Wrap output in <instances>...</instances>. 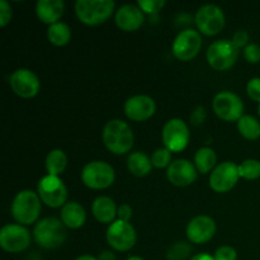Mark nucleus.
<instances>
[{
    "label": "nucleus",
    "instance_id": "obj_37",
    "mask_svg": "<svg viewBox=\"0 0 260 260\" xmlns=\"http://www.w3.org/2000/svg\"><path fill=\"white\" fill-rule=\"evenodd\" d=\"M117 217L121 221H126L128 222L129 218L132 217V208L129 205H121L117 210Z\"/></svg>",
    "mask_w": 260,
    "mask_h": 260
},
{
    "label": "nucleus",
    "instance_id": "obj_39",
    "mask_svg": "<svg viewBox=\"0 0 260 260\" xmlns=\"http://www.w3.org/2000/svg\"><path fill=\"white\" fill-rule=\"evenodd\" d=\"M98 260H116V255H114L112 251H103V253L99 254L98 256Z\"/></svg>",
    "mask_w": 260,
    "mask_h": 260
},
{
    "label": "nucleus",
    "instance_id": "obj_21",
    "mask_svg": "<svg viewBox=\"0 0 260 260\" xmlns=\"http://www.w3.org/2000/svg\"><path fill=\"white\" fill-rule=\"evenodd\" d=\"M116 203L109 197H98L91 205V212L93 216L102 223L114 222V218L117 216Z\"/></svg>",
    "mask_w": 260,
    "mask_h": 260
},
{
    "label": "nucleus",
    "instance_id": "obj_24",
    "mask_svg": "<svg viewBox=\"0 0 260 260\" xmlns=\"http://www.w3.org/2000/svg\"><path fill=\"white\" fill-rule=\"evenodd\" d=\"M217 156H216L215 150L211 147H201L194 155V165L197 170L202 174L210 173L215 168Z\"/></svg>",
    "mask_w": 260,
    "mask_h": 260
},
{
    "label": "nucleus",
    "instance_id": "obj_11",
    "mask_svg": "<svg viewBox=\"0 0 260 260\" xmlns=\"http://www.w3.org/2000/svg\"><path fill=\"white\" fill-rule=\"evenodd\" d=\"M196 24L203 35L215 36L225 25V14L217 5H203L196 14Z\"/></svg>",
    "mask_w": 260,
    "mask_h": 260
},
{
    "label": "nucleus",
    "instance_id": "obj_26",
    "mask_svg": "<svg viewBox=\"0 0 260 260\" xmlns=\"http://www.w3.org/2000/svg\"><path fill=\"white\" fill-rule=\"evenodd\" d=\"M47 38L52 45L65 46L71 38V29L66 23L57 22L51 24L47 29Z\"/></svg>",
    "mask_w": 260,
    "mask_h": 260
},
{
    "label": "nucleus",
    "instance_id": "obj_30",
    "mask_svg": "<svg viewBox=\"0 0 260 260\" xmlns=\"http://www.w3.org/2000/svg\"><path fill=\"white\" fill-rule=\"evenodd\" d=\"M190 248L189 245H187L185 243H177L175 245H173L170 248V250L168 251L167 258L168 260H184L189 255Z\"/></svg>",
    "mask_w": 260,
    "mask_h": 260
},
{
    "label": "nucleus",
    "instance_id": "obj_40",
    "mask_svg": "<svg viewBox=\"0 0 260 260\" xmlns=\"http://www.w3.org/2000/svg\"><path fill=\"white\" fill-rule=\"evenodd\" d=\"M190 260H215V258L207 253H201V254H197V255H194L193 258H190Z\"/></svg>",
    "mask_w": 260,
    "mask_h": 260
},
{
    "label": "nucleus",
    "instance_id": "obj_14",
    "mask_svg": "<svg viewBox=\"0 0 260 260\" xmlns=\"http://www.w3.org/2000/svg\"><path fill=\"white\" fill-rule=\"evenodd\" d=\"M239 178L238 165L231 161L221 162L211 173L210 187L217 193L229 192L235 187Z\"/></svg>",
    "mask_w": 260,
    "mask_h": 260
},
{
    "label": "nucleus",
    "instance_id": "obj_6",
    "mask_svg": "<svg viewBox=\"0 0 260 260\" xmlns=\"http://www.w3.org/2000/svg\"><path fill=\"white\" fill-rule=\"evenodd\" d=\"M114 169L106 161H90L83 168L81 180L91 189H106L114 182Z\"/></svg>",
    "mask_w": 260,
    "mask_h": 260
},
{
    "label": "nucleus",
    "instance_id": "obj_9",
    "mask_svg": "<svg viewBox=\"0 0 260 260\" xmlns=\"http://www.w3.org/2000/svg\"><path fill=\"white\" fill-rule=\"evenodd\" d=\"M136 240V230L126 221H114L107 230V241L117 251H128L134 248Z\"/></svg>",
    "mask_w": 260,
    "mask_h": 260
},
{
    "label": "nucleus",
    "instance_id": "obj_3",
    "mask_svg": "<svg viewBox=\"0 0 260 260\" xmlns=\"http://www.w3.org/2000/svg\"><path fill=\"white\" fill-rule=\"evenodd\" d=\"M41 213V198L32 190H20L12 203V216L20 225L36 222Z\"/></svg>",
    "mask_w": 260,
    "mask_h": 260
},
{
    "label": "nucleus",
    "instance_id": "obj_27",
    "mask_svg": "<svg viewBox=\"0 0 260 260\" xmlns=\"http://www.w3.org/2000/svg\"><path fill=\"white\" fill-rule=\"evenodd\" d=\"M238 129L246 140H256L260 137V122L255 117L244 114L238 121Z\"/></svg>",
    "mask_w": 260,
    "mask_h": 260
},
{
    "label": "nucleus",
    "instance_id": "obj_10",
    "mask_svg": "<svg viewBox=\"0 0 260 260\" xmlns=\"http://www.w3.org/2000/svg\"><path fill=\"white\" fill-rule=\"evenodd\" d=\"M189 128L179 118L169 119L162 127V142L172 152L183 151L189 142Z\"/></svg>",
    "mask_w": 260,
    "mask_h": 260
},
{
    "label": "nucleus",
    "instance_id": "obj_34",
    "mask_svg": "<svg viewBox=\"0 0 260 260\" xmlns=\"http://www.w3.org/2000/svg\"><path fill=\"white\" fill-rule=\"evenodd\" d=\"M246 93L254 102H259L260 104V78H253L248 81Z\"/></svg>",
    "mask_w": 260,
    "mask_h": 260
},
{
    "label": "nucleus",
    "instance_id": "obj_32",
    "mask_svg": "<svg viewBox=\"0 0 260 260\" xmlns=\"http://www.w3.org/2000/svg\"><path fill=\"white\" fill-rule=\"evenodd\" d=\"M244 57L250 63L260 62V46L256 43H250L246 46L244 48Z\"/></svg>",
    "mask_w": 260,
    "mask_h": 260
},
{
    "label": "nucleus",
    "instance_id": "obj_8",
    "mask_svg": "<svg viewBox=\"0 0 260 260\" xmlns=\"http://www.w3.org/2000/svg\"><path fill=\"white\" fill-rule=\"evenodd\" d=\"M212 107L215 113L223 121H239L244 116L243 101L233 91H221L216 94Z\"/></svg>",
    "mask_w": 260,
    "mask_h": 260
},
{
    "label": "nucleus",
    "instance_id": "obj_38",
    "mask_svg": "<svg viewBox=\"0 0 260 260\" xmlns=\"http://www.w3.org/2000/svg\"><path fill=\"white\" fill-rule=\"evenodd\" d=\"M206 117V111L202 107H197L194 111L192 112V116H190V121L194 124H201L203 121H205Z\"/></svg>",
    "mask_w": 260,
    "mask_h": 260
},
{
    "label": "nucleus",
    "instance_id": "obj_33",
    "mask_svg": "<svg viewBox=\"0 0 260 260\" xmlns=\"http://www.w3.org/2000/svg\"><path fill=\"white\" fill-rule=\"evenodd\" d=\"M213 258L215 260H236L238 259V253L233 246L225 245L216 250Z\"/></svg>",
    "mask_w": 260,
    "mask_h": 260
},
{
    "label": "nucleus",
    "instance_id": "obj_17",
    "mask_svg": "<svg viewBox=\"0 0 260 260\" xmlns=\"http://www.w3.org/2000/svg\"><path fill=\"white\" fill-rule=\"evenodd\" d=\"M198 170L193 162L187 159L174 160L169 165L167 172V177L172 184L177 187H187L197 179Z\"/></svg>",
    "mask_w": 260,
    "mask_h": 260
},
{
    "label": "nucleus",
    "instance_id": "obj_13",
    "mask_svg": "<svg viewBox=\"0 0 260 260\" xmlns=\"http://www.w3.org/2000/svg\"><path fill=\"white\" fill-rule=\"evenodd\" d=\"M202 46L201 35L194 29H184L173 42V53L180 61H189L197 56Z\"/></svg>",
    "mask_w": 260,
    "mask_h": 260
},
{
    "label": "nucleus",
    "instance_id": "obj_31",
    "mask_svg": "<svg viewBox=\"0 0 260 260\" xmlns=\"http://www.w3.org/2000/svg\"><path fill=\"white\" fill-rule=\"evenodd\" d=\"M139 7L142 12L149 13V14H156L157 12L164 8V0H139Z\"/></svg>",
    "mask_w": 260,
    "mask_h": 260
},
{
    "label": "nucleus",
    "instance_id": "obj_23",
    "mask_svg": "<svg viewBox=\"0 0 260 260\" xmlns=\"http://www.w3.org/2000/svg\"><path fill=\"white\" fill-rule=\"evenodd\" d=\"M127 167L128 170L136 177H145L151 172L152 162L151 159L146 154L141 151L131 152L127 159Z\"/></svg>",
    "mask_w": 260,
    "mask_h": 260
},
{
    "label": "nucleus",
    "instance_id": "obj_2",
    "mask_svg": "<svg viewBox=\"0 0 260 260\" xmlns=\"http://www.w3.org/2000/svg\"><path fill=\"white\" fill-rule=\"evenodd\" d=\"M35 240L41 248L52 250L63 245L68 238L66 226L56 217H46L38 221L33 230Z\"/></svg>",
    "mask_w": 260,
    "mask_h": 260
},
{
    "label": "nucleus",
    "instance_id": "obj_36",
    "mask_svg": "<svg viewBox=\"0 0 260 260\" xmlns=\"http://www.w3.org/2000/svg\"><path fill=\"white\" fill-rule=\"evenodd\" d=\"M234 42V45L236 46L238 48L240 47H244V46H248V41H249V35L246 30H238V32L234 35L233 40H231Z\"/></svg>",
    "mask_w": 260,
    "mask_h": 260
},
{
    "label": "nucleus",
    "instance_id": "obj_42",
    "mask_svg": "<svg viewBox=\"0 0 260 260\" xmlns=\"http://www.w3.org/2000/svg\"><path fill=\"white\" fill-rule=\"evenodd\" d=\"M127 260H145V259H142L141 256H129Z\"/></svg>",
    "mask_w": 260,
    "mask_h": 260
},
{
    "label": "nucleus",
    "instance_id": "obj_41",
    "mask_svg": "<svg viewBox=\"0 0 260 260\" xmlns=\"http://www.w3.org/2000/svg\"><path fill=\"white\" fill-rule=\"evenodd\" d=\"M75 260H98V259L94 258V256H91V255H88V254H86V255L79 256V258H76Z\"/></svg>",
    "mask_w": 260,
    "mask_h": 260
},
{
    "label": "nucleus",
    "instance_id": "obj_5",
    "mask_svg": "<svg viewBox=\"0 0 260 260\" xmlns=\"http://www.w3.org/2000/svg\"><path fill=\"white\" fill-rule=\"evenodd\" d=\"M239 57V48L230 40H218L207 50V61L212 69L225 71L235 65Z\"/></svg>",
    "mask_w": 260,
    "mask_h": 260
},
{
    "label": "nucleus",
    "instance_id": "obj_18",
    "mask_svg": "<svg viewBox=\"0 0 260 260\" xmlns=\"http://www.w3.org/2000/svg\"><path fill=\"white\" fill-rule=\"evenodd\" d=\"M155 102L149 95H134L124 103V113L132 121L142 122L154 116Z\"/></svg>",
    "mask_w": 260,
    "mask_h": 260
},
{
    "label": "nucleus",
    "instance_id": "obj_12",
    "mask_svg": "<svg viewBox=\"0 0 260 260\" xmlns=\"http://www.w3.org/2000/svg\"><path fill=\"white\" fill-rule=\"evenodd\" d=\"M30 244L29 231L22 225H5L0 231V246L8 253L24 251Z\"/></svg>",
    "mask_w": 260,
    "mask_h": 260
},
{
    "label": "nucleus",
    "instance_id": "obj_16",
    "mask_svg": "<svg viewBox=\"0 0 260 260\" xmlns=\"http://www.w3.org/2000/svg\"><path fill=\"white\" fill-rule=\"evenodd\" d=\"M216 234V222L210 216L200 215L189 221L187 226V236L190 243L205 244Z\"/></svg>",
    "mask_w": 260,
    "mask_h": 260
},
{
    "label": "nucleus",
    "instance_id": "obj_35",
    "mask_svg": "<svg viewBox=\"0 0 260 260\" xmlns=\"http://www.w3.org/2000/svg\"><path fill=\"white\" fill-rule=\"evenodd\" d=\"M12 19V7L5 0H0V27H5Z\"/></svg>",
    "mask_w": 260,
    "mask_h": 260
},
{
    "label": "nucleus",
    "instance_id": "obj_22",
    "mask_svg": "<svg viewBox=\"0 0 260 260\" xmlns=\"http://www.w3.org/2000/svg\"><path fill=\"white\" fill-rule=\"evenodd\" d=\"M85 210L78 202H68L61 210V221L66 228L79 229L85 223Z\"/></svg>",
    "mask_w": 260,
    "mask_h": 260
},
{
    "label": "nucleus",
    "instance_id": "obj_25",
    "mask_svg": "<svg viewBox=\"0 0 260 260\" xmlns=\"http://www.w3.org/2000/svg\"><path fill=\"white\" fill-rule=\"evenodd\" d=\"M68 165V157L65 152L60 149L51 150L46 157V169H47L48 175H55L58 177V174L65 170Z\"/></svg>",
    "mask_w": 260,
    "mask_h": 260
},
{
    "label": "nucleus",
    "instance_id": "obj_20",
    "mask_svg": "<svg viewBox=\"0 0 260 260\" xmlns=\"http://www.w3.org/2000/svg\"><path fill=\"white\" fill-rule=\"evenodd\" d=\"M65 10L62 0H38L36 4V13L40 20L47 24H55L58 22Z\"/></svg>",
    "mask_w": 260,
    "mask_h": 260
},
{
    "label": "nucleus",
    "instance_id": "obj_1",
    "mask_svg": "<svg viewBox=\"0 0 260 260\" xmlns=\"http://www.w3.org/2000/svg\"><path fill=\"white\" fill-rule=\"evenodd\" d=\"M134 132L126 122L112 119L103 128V142L107 149L116 155L127 154L134 146Z\"/></svg>",
    "mask_w": 260,
    "mask_h": 260
},
{
    "label": "nucleus",
    "instance_id": "obj_15",
    "mask_svg": "<svg viewBox=\"0 0 260 260\" xmlns=\"http://www.w3.org/2000/svg\"><path fill=\"white\" fill-rule=\"evenodd\" d=\"M10 86L17 95L22 98H33L40 91V79L28 69H18L10 75Z\"/></svg>",
    "mask_w": 260,
    "mask_h": 260
},
{
    "label": "nucleus",
    "instance_id": "obj_29",
    "mask_svg": "<svg viewBox=\"0 0 260 260\" xmlns=\"http://www.w3.org/2000/svg\"><path fill=\"white\" fill-rule=\"evenodd\" d=\"M151 162L157 169H162L167 167L169 168V165L172 164V151L168 150L167 147H160V149L155 150L151 156Z\"/></svg>",
    "mask_w": 260,
    "mask_h": 260
},
{
    "label": "nucleus",
    "instance_id": "obj_43",
    "mask_svg": "<svg viewBox=\"0 0 260 260\" xmlns=\"http://www.w3.org/2000/svg\"><path fill=\"white\" fill-rule=\"evenodd\" d=\"M258 112H259V116H260V104H259V108H258Z\"/></svg>",
    "mask_w": 260,
    "mask_h": 260
},
{
    "label": "nucleus",
    "instance_id": "obj_19",
    "mask_svg": "<svg viewBox=\"0 0 260 260\" xmlns=\"http://www.w3.org/2000/svg\"><path fill=\"white\" fill-rule=\"evenodd\" d=\"M144 12L139 5L127 4L119 8L116 13V23L122 30L132 32L139 29L144 23Z\"/></svg>",
    "mask_w": 260,
    "mask_h": 260
},
{
    "label": "nucleus",
    "instance_id": "obj_7",
    "mask_svg": "<svg viewBox=\"0 0 260 260\" xmlns=\"http://www.w3.org/2000/svg\"><path fill=\"white\" fill-rule=\"evenodd\" d=\"M37 193L41 201L48 207L57 208L66 205L68 200V188L62 180L55 175H46L40 180Z\"/></svg>",
    "mask_w": 260,
    "mask_h": 260
},
{
    "label": "nucleus",
    "instance_id": "obj_4",
    "mask_svg": "<svg viewBox=\"0 0 260 260\" xmlns=\"http://www.w3.org/2000/svg\"><path fill=\"white\" fill-rule=\"evenodd\" d=\"M114 10L112 0H78L75 3V13L84 24L96 25L104 23Z\"/></svg>",
    "mask_w": 260,
    "mask_h": 260
},
{
    "label": "nucleus",
    "instance_id": "obj_28",
    "mask_svg": "<svg viewBox=\"0 0 260 260\" xmlns=\"http://www.w3.org/2000/svg\"><path fill=\"white\" fill-rule=\"evenodd\" d=\"M240 178L254 180L260 178V161L256 159H246L238 165Z\"/></svg>",
    "mask_w": 260,
    "mask_h": 260
}]
</instances>
